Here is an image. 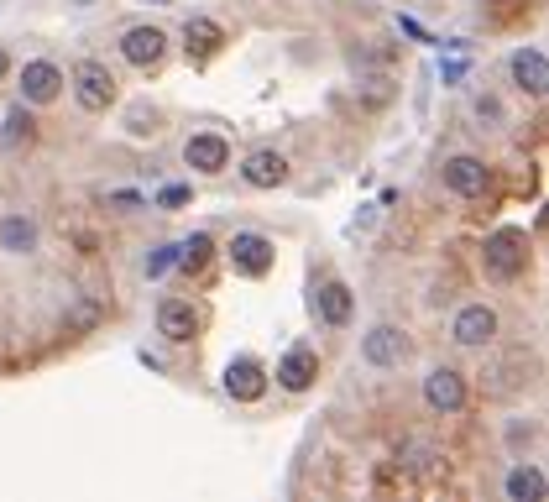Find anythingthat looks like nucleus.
Returning <instances> with one entry per match:
<instances>
[{"mask_svg": "<svg viewBox=\"0 0 549 502\" xmlns=\"http://www.w3.org/2000/svg\"><path fill=\"white\" fill-rule=\"evenodd\" d=\"M183 42H189V53L210 58V53H220L225 32H220V21H210V16H189V21H183Z\"/></svg>", "mask_w": 549, "mask_h": 502, "instance_id": "obj_17", "label": "nucleus"}, {"mask_svg": "<svg viewBox=\"0 0 549 502\" xmlns=\"http://www.w3.org/2000/svg\"><path fill=\"white\" fill-rule=\"evenodd\" d=\"M361 356H366V367H403L408 361V340H403V330L398 325H377V330H366V340H361Z\"/></svg>", "mask_w": 549, "mask_h": 502, "instance_id": "obj_6", "label": "nucleus"}, {"mask_svg": "<svg viewBox=\"0 0 549 502\" xmlns=\"http://www.w3.org/2000/svg\"><path fill=\"white\" fill-rule=\"evenodd\" d=\"M152 6H173V0H152Z\"/></svg>", "mask_w": 549, "mask_h": 502, "instance_id": "obj_27", "label": "nucleus"}, {"mask_svg": "<svg viewBox=\"0 0 549 502\" xmlns=\"http://www.w3.org/2000/svg\"><path fill=\"white\" fill-rule=\"evenodd\" d=\"M157 330H163L173 346H183V340H194V330H199V314H194V304H183V299H163L157 304Z\"/></svg>", "mask_w": 549, "mask_h": 502, "instance_id": "obj_15", "label": "nucleus"}, {"mask_svg": "<svg viewBox=\"0 0 549 502\" xmlns=\"http://www.w3.org/2000/svg\"><path fill=\"white\" fill-rule=\"evenodd\" d=\"M183 163H189L194 173H225L231 168V142L215 136V131H199V136L183 142Z\"/></svg>", "mask_w": 549, "mask_h": 502, "instance_id": "obj_7", "label": "nucleus"}, {"mask_svg": "<svg viewBox=\"0 0 549 502\" xmlns=\"http://www.w3.org/2000/svg\"><path fill=\"white\" fill-rule=\"evenodd\" d=\"M314 377H319V356H314L309 346H293V351L278 361V382L288 387V393H309Z\"/></svg>", "mask_w": 549, "mask_h": 502, "instance_id": "obj_13", "label": "nucleus"}, {"mask_svg": "<svg viewBox=\"0 0 549 502\" xmlns=\"http://www.w3.org/2000/svg\"><path fill=\"white\" fill-rule=\"evenodd\" d=\"M351 309H356V299H351V288L340 283V278H330L325 288L314 293V314L325 319V325H335V330L351 325Z\"/></svg>", "mask_w": 549, "mask_h": 502, "instance_id": "obj_16", "label": "nucleus"}, {"mask_svg": "<svg viewBox=\"0 0 549 502\" xmlns=\"http://www.w3.org/2000/svg\"><path fill=\"white\" fill-rule=\"evenodd\" d=\"M225 393H231L236 403H257V398L267 393V372H262V361L236 356L231 367H225Z\"/></svg>", "mask_w": 549, "mask_h": 502, "instance_id": "obj_11", "label": "nucleus"}, {"mask_svg": "<svg viewBox=\"0 0 549 502\" xmlns=\"http://www.w3.org/2000/svg\"><path fill=\"white\" fill-rule=\"evenodd\" d=\"M487 163H482V157H450V163H445V189L450 194H461V199H476V194H487Z\"/></svg>", "mask_w": 549, "mask_h": 502, "instance_id": "obj_10", "label": "nucleus"}, {"mask_svg": "<svg viewBox=\"0 0 549 502\" xmlns=\"http://www.w3.org/2000/svg\"><path fill=\"white\" fill-rule=\"evenodd\" d=\"M529 236L518 231V225H502V231H492L487 236V251H482V262H487V278H497V283H513L523 267H529Z\"/></svg>", "mask_w": 549, "mask_h": 502, "instance_id": "obj_1", "label": "nucleus"}, {"mask_svg": "<svg viewBox=\"0 0 549 502\" xmlns=\"http://www.w3.org/2000/svg\"><path fill=\"white\" fill-rule=\"evenodd\" d=\"M0 251H11V257L37 251V225L27 215H6V220H0Z\"/></svg>", "mask_w": 549, "mask_h": 502, "instance_id": "obj_18", "label": "nucleus"}, {"mask_svg": "<svg viewBox=\"0 0 549 502\" xmlns=\"http://www.w3.org/2000/svg\"><path fill=\"white\" fill-rule=\"evenodd\" d=\"M492 335H497V314L487 304H466L455 314V340L461 346H492Z\"/></svg>", "mask_w": 549, "mask_h": 502, "instance_id": "obj_12", "label": "nucleus"}, {"mask_svg": "<svg viewBox=\"0 0 549 502\" xmlns=\"http://www.w3.org/2000/svg\"><path fill=\"white\" fill-rule=\"evenodd\" d=\"M508 68H513V84L523 89V95H534V100H539L544 89H549V63H544L539 48H518Z\"/></svg>", "mask_w": 549, "mask_h": 502, "instance_id": "obj_14", "label": "nucleus"}, {"mask_svg": "<svg viewBox=\"0 0 549 502\" xmlns=\"http://www.w3.org/2000/svg\"><path fill=\"white\" fill-rule=\"evenodd\" d=\"M440 74H445V84H455V79H466V63H461V58H450Z\"/></svg>", "mask_w": 549, "mask_h": 502, "instance_id": "obj_25", "label": "nucleus"}, {"mask_svg": "<svg viewBox=\"0 0 549 502\" xmlns=\"http://www.w3.org/2000/svg\"><path fill=\"white\" fill-rule=\"evenodd\" d=\"M173 262H178V246H152V251H147V262H142V272H147V278H163Z\"/></svg>", "mask_w": 549, "mask_h": 502, "instance_id": "obj_21", "label": "nucleus"}, {"mask_svg": "<svg viewBox=\"0 0 549 502\" xmlns=\"http://www.w3.org/2000/svg\"><path fill=\"white\" fill-rule=\"evenodd\" d=\"M241 178L251 189H278V184H288V157L278 147H257V152H246Z\"/></svg>", "mask_w": 549, "mask_h": 502, "instance_id": "obj_8", "label": "nucleus"}, {"mask_svg": "<svg viewBox=\"0 0 549 502\" xmlns=\"http://www.w3.org/2000/svg\"><path fill=\"white\" fill-rule=\"evenodd\" d=\"M110 204H121V210H136V204H142V194H110Z\"/></svg>", "mask_w": 549, "mask_h": 502, "instance_id": "obj_26", "label": "nucleus"}, {"mask_svg": "<svg viewBox=\"0 0 549 502\" xmlns=\"http://www.w3.org/2000/svg\"><path fill=\"white\" fill-rule=\"evenodd\" d=\"M11 131H6V142H21V131H32V121L21 116V110H11V121H6Z\"/></svg>", "mask_w": 549, "mask_h": 502, "instance_id": "obj_23", "label": "nucleus"}, {"mask_svg": "<svg viewBox=\"0 0 549 502\" xmlns=\"http://www.w3.org/2000/svg\"><path fill=\"white\" fill-rule=\"evenodd\" d=\"M0 74H6V53H0Z\"/></svg>", "mask_w": 549, "mask_h": 502, "instance_id": "obj_28", "label": "nucleus"}, {"mask_svg": "<svg viewBox=\"0 0 549 502\" xmlns=\"http://www.w3.org/2000/svg\"><path fill=\"white\" fill-rule=\"evenodd\" d=\"M502 487H508L513 502H539V497H544V471H539V466H513Z\"/></svg>", "mask_w": 549, "mask_h": 502, "instance_id": "obj_19", "label": "nucleus"}, {"mask_svg": "<svg viewBox=\"0 0 549 502\" xmlns=\"http://www.w3.org/2000/svg\"><path fill=\"white\" fill-rule=\"evenodd\" d=\"M63 84H68L63 68L48 63V58H37V63L21 68V100H27V105H53L63 95Z\"/></svg>", "mask_w": 549, "mask_h": 502, "instance_id": "obj_5", "label": "nucleus"}, {"mask_svg": "<svg viewBox=\"0 0 549 502\" xmlns=\"http://www.w3.org/2000/svg\"><path fill=\"white\" fill-rule=\"evenodd\" d=\"M131 131H136V136L157 131V110H147V105H131Z\"/></svg>", "mask_w": 549, "mask_h": 502, "instance_id": "obj_22", "label": "nucleus"}, {"mask_svg": "<svg viewBox=\"0 0 549 502\" xmlns=\"http://www.w3.org/2000/svg\"><path fill=\"white\" fill-rule=\"evenodd\" d=\"M424 403L434 408V414H461L466 408V377L455 367H434L424 377Z\"/></svg>", "mask_w": 549, "mask_h": 502, "instance_id": "obj_4", "label": "nucleus"}, {"mask_svg": "<svg viewBox=\"0 0 549 502\" xmlns=\"http://www.w3.org/2000/svg\"><path fill=\"white\" fill-rule=\"evenodd\" d=\"M225 257H231V267L241 272V278H267L272 262H278V251H272V241L262 231H236V241L225 246Z\"/></svg>", "mask_w": 549, "mask_h": 502, "instance_id": "obj_2", "label": "nucleus"}, {"mask_svg": "<svg viewBox=\"0 0 549 502\" xmlns=\"http://www.w3.org/2000/svg\"><path fill=\"white\" fill-rule=\"evenodd\" d=\"M74 100L84 110H110V100H116V79H110V68L105 63H79L74 68Z\"/></svg>", "mask_w": 549, "mask_h": 502, "instance_id": "obj_3", "label": "nucleus"}, {"mask_svg": "<svg viewBox=\"0 0 549 502\" xmlns=\"http://www.w3.org/2000/svg\"><path fill=\"white\" fill-rule=\"evenodd\" d=\"M157 199H163L168 204V210H173V204H183V199H189V189H183V184H168L163 194H157Z\"/></svg>", "mask_w": 549, "mask_h": 502, "instance_id": "obj_24", "label": "nucleus"}, {"mask_svg": "<svg viewBox=\"0 0 549 502\" xmlns=\"http://www.w3.org/2000/svg\"><path fill=\"white\" fill-rule=\"evenodd\" d=\"M210 257H215V241L204 236V231H194L189 241L178 246V262H173V267H183V272H199V267L210 262Z\"/></svg>", "mask_w": 549, "mask_h": 502, "instance_id": "obj_20", "label": "nucleus"}, {"mask_svg": "<svg viewBox=\"0 0 549 502\" xmlns=\"http://www.w3.org/2000/svg\"><path fill=\"white\" fill-rule=\"evenodd\" d=\"M163 53H168V32H157V27H131L121 37V58L131 68H157V63H163Z\"/></svg>", "mask_w": 549, "mask_h": 502, "instance_id": "obj_9", "label": "nucleus"}]
</instances>
